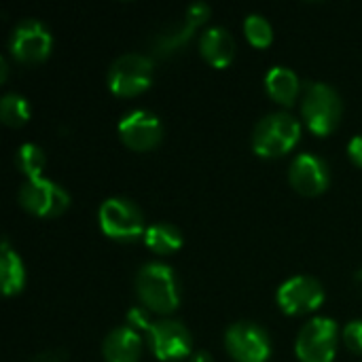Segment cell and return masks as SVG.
Listing matches in <instances>:
<instances>
[{
  "mask_svg": "<svg viewBox=\"0 0 362 362\" xmlns=\"http://www.w3.org/2000/svg\"><path fill=\"white\" fill-rule=\"evenodd\" d=\"M136 295L146 310L155 314H170L180 303V284L174 269L161 261L144 263L136 274Z\"/></svg>",
  "mask_w": 362,
  "mask_h": 362,
  "instance_id": "cell-1",
  "label": "cell"
},
{
  "mask_svg": "<svg viewBox=\"0 0 362 362\" xmlns=\"http://www.w3.org/2000/svg\"><path fill=\"white\" fill-rule=\"evenodd\" d=\"M301 138V123L286 110L267 112L252 129V148L261 157H282Z\"/></svg>",
  "mask_w": 362,
  "mask_h": 362,
  "instance_id": "cell-2",
  "label": "cell"
},
{
  "mask_svg": "<svg viewBox=\"0 0 362 362\" xmlns=\"http://www.w3.org/2000/svg\"><path fill=\"white\" fill-rule=\"evenodd\" d=\"M341 110H344L341 95L331 83L316 81V83L308 85L303 104H301V112H303L308 127L314 134H318V136L331 134L339 125Z\"/></svg>",
  "mask_w": 362,
  "mask_h": 362,
  "instance_id": "cell-3",
  "label": "cell"
},
{
  "mask_svg": "<svg viewBox=\"0 0 362 362\" xmlns=\"http://www.w3.org/2000/svg\"><path fill=\"white\" fill-rule=\"evenodd\" d=\"M98 221H100V229L108 238L121 242H132L138 240L140 235L144 238L146 231L144 214L140 206L123 195H112L104 199V204L98 210Z\"/></svg>",
  "mask_w": 362,
  "mask_h": 362,
  "instance_id": "cell-4",
  "label": "cell"
},
{
  "mask_svg": "<svg viewBox=\"0 0 362 362\" xmlns=\"http://www.w3.org/2000/svg\"><path fill=\"white\" fill-rule=\"evenodd\" d=\"M108 87L112 93L129 98L142 93L153 81V59L138 51L121 53L108 66Z\"/></svg>",
  "mask_w": 362,
  "mask_h": 362,
  "instance_id": "cell-5",
  "label": "cell"
},
{
  "mask_svg": "<svg viewBox=\"0 0 362 362\" xmlns=\"http://www.w3.org/2000/svg\"><path fill=\"white\" fill-rule=\"evenodd\" d=\"M337 322L329 316H316L305 322L295 339V352L301 362H333L337 352Z\"/></svg>",
  "mask_w": 362,
  "mask_h": 362,
  "instance_id": "cell-6",
  "label": "cell"
},
{
  "mask_svg": "<svg viewBox=\"0 0 362 362\" xmlns=\"http://www.w3.org/2000/svg\"><path fill=\"white\" fill-rule=\"evenodd\" d=\"M225 350L238 362H267L272 339L259 322L235 320L225 331Z\"/></svg>",
  "mask_w": 362,
  "mask_h": 362,
  "instance_id": "cell-7",
  "label": "cell"
},
{
  "mask_svg": "<svg viewBox=\"0 0 362 362\" xmlns=\"http://www.w3.org/2000/svg\"><path fill=\"white\" fill-rule=\"evenodd\" d=\"M17 197H19V204L28 212H32L36 216H42V218L59 216L70 206L68 191L62 185L53 182L49 178H42V176L25 178L23 185L19 187Z\"/></svg>",
  "mask_w": 362,
  "mask_h": 362,
  "instance_id": "cell-8",
  "label": "cell"
},
{
  "mask_svg": "<svg viewBox=\"0 0 362 362\" xmlns=\"http://www.w3.org/2000/svg\"><path fill=\"white\" fill-rule=\"evenodd\" d=\"M153 354L159 361L176 362L191 356V331L176 318L153 320L146 329Z\"/></svg>",
  "mask_w": 362,
  "mask_h": 362,
  "instance_id": "cell-9",
  "label": "cell"
},
{
  "mask_svg": "<svg viewBox=\"0 0 362 362\" xmlns=\"http://www.w3.org/2000/svg\"><path fill=\"white\" fill-rule=\"evenodd\" d=\"M276 299H278V305L282 312H286L291 316H301V314L314 312L322 305L325 286L314 276L297 274L278 286Z\"/></svg>",
  "mask_w": 362,
  "mask_h": 362,
  "instance_id": "cell-10",
  "label": "cell"
},
{
  "mask_svg": "<svg viewBox=\"0 0 362 362\" xmlns=\"http://www.w3.org/2000/svg\"><path fill=\"white\" fill-rule=\"evenodd\" d=\"M53 47V36L51 30L34 17H25L15 23L11 38H8V49L11 53L25 64L42 62Z\"/></svg>",
  "mask_w": 362,
  "mask_h": 362,
  "instance_id": "cell-11",
  "label": "cell"
},
{
  "mask_svg": "<svg viewBox=\"0 0 362 362\" xmlns=\"http://www.w3.org/2000/svg\"><path fill=\"white\" fill-rule=\"evenodd\" d=\"M119 136L132 151L144 153L155 148L163 138V125L159 117L146 108H134L119 121Z\"/></svg>",
  "mask_w": 362,
  "mask_h": 362,
  "instance_id": "cell-12",
  "label": "cell"
},
{
  "mask_svg": "<svg viewBox=\"0 0 362 362\" xmlns=\"http://www.w3.org/2000/svg\"><path fill=\"white\" fill-rule=\"evenodd\" d=\"M288 180L303 195H320L331 180L329 165L314 153H299L288 165Z\"/></svg>",
  "mask_w": 362,
  "mask_h": 362,
  "instance_id": "cell-13",
  "label": "cell"
},
{
  "mask_svg": "<svg viewBox=\"0 0 362 362\" xmlns=\"http://www.w3.org/2000/svg\"><path fill=\"white\" fill-rule=\"evenodd\" d=\"M208 15H210V6H208L204 0H197V2H193V4H189V8L185 11V15H182L178 21L165 25V28L153 38L155 51L161 53V55H168V53H172L174 49H178L182 42H187V40L191 38V34L197 30V25L204 23V21L208 19Z\"/></svg>",
  "mask_w": 362,
  "mask_h": 362,
  "instance_id": "cell-14",
  "label": "cell"
},
{
  "mask_svg": "<svg viewBox=\"0 0 362 362\" xmlns=\"http://www.w3.org/2000/svg\"><path fill=\"white\" fill-rule=\"evenodd\" d=\"M102 354L106 362H138L142 354V339L134 327L119 325L104 337Z\"/></svg>",
  "mask_w": 362,
  "mask_h": 362,
  "instance_id": "cell-15",
  "label": "cell"
},
{
  "mask_svg": "<svg viewBox=\"0 0 362 362\" xmlns=\"http://www.w3.org/2000/svg\"><path fill=\"white\" fill-rule=\"evenodd\" d=\"M199 51L208 64L225 68L235 57V38L225 25H210L199 36Z\"/></svg>",
  "mask_w": 362,
  "mask_h": 362,
  "instance_id": "cell-16",
  "label": "cell"
},
{
  "mask_svg": "<svg viewBox=\"0 0 362 362\" xmlns=\"http://www.w3.org/2000/svg\"><path fill=\"white\" fill-rule=\"evenodd\" d=\"M265 89L272 95V100H276L278 104L291 106L301 89V81L297 76V72L288 66H274L267 70L265 74Z\"/></svg>",
  "mask_w": 362,
  "mask_h": 362,
  "instance_id": "cell-17",
  "label": "cell"
},
{
  "mask_svg": "<svg viewBox=\"0 0 362 362\" xmlns=\"http://www.w3.org/2000/svg\"><path fill=\"white\" fill-rule=\"evenodd\" d=\"M25 284V267L17 250L4 238L0 244V286L4 295H17Z\"/></svg>",
  "mask_w": 362,
  "mask_h": 362,
  "instance_id": "cell-18",
  "label": "cell"
},
{
  "mask_svg": "<svg viewBox=\"0 0 362 362\" xmlns=\"http://www.w3.org/2000/svg\"><path fill=\"white\" fill-rule=\"evenodd\" d=\"M144 244L157 255L176 252L182 246V231L172 223H153L144 231Z\"/></svg>",
  "mask_w": 362,
  "mask_h": 362,
  "instance_id": "cell-19",
  "label": "cell"
},
{
  "mask_svg": "<svg viewBox=\"0 0 362 362\" xmlns=\"http://www.w3.org/2000/svg\"><path fill=\"white\" fill-rule=\"evenodd\" d=\"M15 165L21 174H25V178H38L47 165V155L38 144L23 142L15 151Z\"/></svg>",
  "mask_w": 362,
  "mask_h": 362,
  "instance_id": "cell-20",
  "label": "cell"
},
{
  "mask_svg": "<svg viewBox=\"0 0 362 362\" xmlns=\"http://www.w3.org/2000/svg\"><path fill=\"white\" fill-rule=\"evenodd\" d=\"M30 102L25 100V95L17 93V91H6L0 98V117L6 125H23L30 119Z\"/></svg>",
  "mask_w": 362,
  "mask_h": 362,
  "instance_id": "cell-21",
  "label": "cell"
},
{
  "mask_svg": "<svg viewBox=\"0 0 362 362\" xmlns=\"http://www.w3.org/2000/svg\"><path fill=\"white\" fill-rule=\"evenodd\" d=\"M244 34L255 47H267L274 38V28L269 19L261 13H250L244 19Z\"/></svg>",
  "mask_w": 362,
  "mask_h": 362,
  "instance_id": "cell-22",
  "label": "cell"
},
{
  "mask_svg": "<svg viewBox=\"0 0 362 362\" xmlns=\"http://www.w3.org/2000/svg\"><path fill=\"white\" fill-rule=\"evenodd\" d=\"M341 337H344V341H346V346L350 350L362 354V318L346 322V327L341 331Z\"/></svg>",
  "mask_w": 362,
  "mask_h": 362,
  "instance_id": "cell-23",
  "label": "cell"
},
{
  "mask_svg": "<svg viewBox=\"0 0 362 362\" xmlns=\"http://www.w3.org/2000/svg\"><path fill=\"white\" fill-rule=\"evenodd\" d=\"M68 361V354L59 348H51V350H45L40 354H36L34 362H66Z\"/></svg>",
  "mask_w": 362,
  "mask_h": 362,
  "instance_id": "cell-24",
  "label": "cell"
},
{
  "mask_svg": "<svg viewBox=\"0 0 362 362\" xmlns=\"http://www.w3.org/2000/svg\"><path fill=\"white\" fill-rule=\"evenodd\" d=\"M348 155H350V159H352L356 165H361L362 168V134L350 138V142H348Z\"/></svg>",
  "mask_w": 362,
  "mask_h": 362,
  "instance_id": "cell-25",
  "label": "cell"
},
{
  "mask_svg": "<svg viewBox=\"0 0 362 362\" xmlns=\"http://www.w3.org/2000/svg\"><path fill=\"white\" fill-rule=\"evenodd\" d=\"M189 362H214V358H212V354H210V352L199 350V352H193V354L189 356Z\"/></svg>",
  "mask_w": 362,
  "mask_h": 362,
  "instance_id": "cell-26",
  "label": "cell"
},
{
  "mask_svg": "<svg viewBox=\"0 0 362 362\" xmlns=\"http://www.w3.org/2000/svg\"><path fill=\"white\" fill-rule=\"evenodd\" d=\"M6 70H8V68H6V57L2 55V57H0V81L6 78Z\"/></svg>",
  "mask_w": 362,
  "mask_h": 362,
  "instance_id": "cell-27",
  "label": "cell"
}]
</instances>
